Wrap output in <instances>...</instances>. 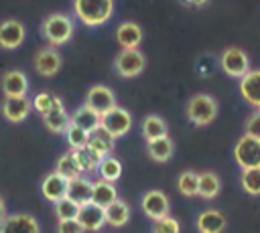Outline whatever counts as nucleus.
Masks as SVG:
<instances>
[{"mask_svg": "<svg viewBox=\"0 0 260 233\" xmlns=\"http://www.w3.org/2000/svg\"><path fill=\"white\" fill-rule=\"evenodd\" d=\"M73 14L85 26H100L112 18L114 2L112 0H75Z\"/></svg>", "mask_w": 260, "mask_h": 233, "instance_id": "nucleus-1", "label": "nucleus"}, {"mask_svg": "<svg viewBox=\"0 0 260 233\" xmlns=\"http://www.w3.org/2000/svg\"><path fill=\"white\" fill-rule=\"evenodd\" d=\"M41 32L49 41L51 47H61L73 36V22H71V18L67 14L53 12L43 20Z\"/></svg>", "mask_w": 260, "mask_h": 233, "instance_id": "nucleus-2", "label": "nucleus"}, {"mask_svg": "<svg viewBox=\"0 0 260 233\" xmlns=\"http://www.w3.org/2000/svg\"><path fill=\"white\" fill-rule=\"evenodd\" d=\"M185 111H187V118H189L191 124H195V126H207L217 115V103H215V99L211 95L197 93V95H193L187 101Z\"/></svg>", "mask_w": 260, "mask_h": 233, "instance_id": "nucleus-3", "label": "nucleus"}, {"mask_svg": "<svg viewBox=\"0 0 260 233\" xmlns=\"http://www.w3.org/2000/svg\"><path fill=\"white\" fill-rule=\"evenodd\" d=\"M144 67H146V59H144V55L138 49H130V51L128 49H122L116 55V59H114L116 73L120 77H126V79L140 75L144 71Z\"/></svg>", "mask_w": 260, "mask_h": 233, "instance_id": "nucleus-4", "label": "nucleus"}, {"mask_svg": "<svg viewBox=\"0 0 260 233\" xmlns=\"http://www.w3.org/2000/svg\"><path fill=\"white\" fill-rule=\"evenodd\" d=\"M234 158H236V162L242 166V170L260 168V140H256V138L244 134V136L236 142Z\"/></svg>", "mask_w": 260, "mask_h": 233, "instance_id": "nucleus-5", "label": "nucleus"}, {"mask_svg": "<svg viewBox=\"0 0 260 233\" xmlns=\"http://www.w3.org/2000/svg\"><path fill=\"white\" fill-rule=\"evenodd\" d=\"M100 128L106 130V132L116 140V138H120V136H124V134L130 132V128H132V115H130L128 109L116 105L114 109H110L108 113L102 115Z\"/></svg>", "mask_w": 260, "mask_h": 233, "instance_id": "nucleus-6", "label": "nucleus"}, {"mask_svg": "<svg viewBox=\"0 0 260 233\" xmlns=\"http://www.w3.org/2000/svg\"><path fill=\"white\" fill-rule=\"evenodd\" d=\"M140 207L144 211V215L148 219H152L154 223L169 217V211H171V203L167 199V195L158 188H152V190H146L142 201H140Z\"/></svg>", "mask_w": 260, "mask_h": 233, "instance_id": "nucleus-7", "label": "nucleus"}, {"mask_svg": "<svg viewBox=\"0 0 260 233\" xmlns=\"http://www.w3.org/2000/svg\"><path fill=\"white\" fill-rule=\"evenodd\" d=\"M219 63H221V69L230 75V77H238L242 79L248 71H250V61H248V55L238 49V47H230L221 53L219 57Z\"/></svg>", "mask_w": 260, "mask_h": 233, "instance_id": "nucleus-8", "label": "nucleus"}, {"mask_svg": "<svg viewBox=\"0 0 260 233\" xmlns=\"http://www.w3.org/2000/svg\"><path fill=\"white\" fill-rule=\"evenodd\" d=\"M85 105L98 115H104L116 107V95L108 85H93L85 95Z\"/></svg>", "mask_w": 260, "mask_h": 233, "instance_id": "nucleus-9", "label": "nucleus"}, {"mask_svg": "<svg viewBox=\"0 0 260 233\" xmlns=\"http://www.w3.org/2000/svg\"><path fill=\"white\" fill-rule=\"evenodd\" d=\"M0 233H41L39 221L28 213H12L0 223Z\"/></svg>", "mask_w": 260, "mask_h": 233, "instance_id": "nucleus-10", "label": "nucleus"}, {"mask_svg": "<svg viewBox=\"0 0 260 233\" xmlns=\"http://www.w3.org/2000/svg\"><path fill=\"white\" fill-rule=\"evenodd\" d=\"M26 34V28L20 20L16 18H8L4 22H0V47L2 49H16L22 45Z\"/></svg>", "mask_w": 260, "mask_h": 233, "instance_id": "nucleus-11", "label": "nucleus"}, {"mask_svg": "<svg viewBox=\"0 0 260 233\" xmlns=\"http://www.w3.org/2000/svg\"><path fill=\"white\" fill-rule=\"evenodd\" d=\"M35 69L43 77L57 75L59 69H61V55H59V51L53 49V47H47V49L37 51L35 53Z\"/></svg>", "mask_w": 260, "mask_h": 233, "instance_id": "nucleus-12", "label": "nucleus"}, {"mask_svg": "<svg viewBox=\"0 0 260 233\" xmlns=\"http://www.w3.org/2000/svg\"><path fill=\"white\" fill-rule=\"evenodd\" d=\"M2 93L6 97H26L28 93V77L20 69L6 71L2 77Z\"/></svg>", "mask_w": 260, "mask_h": 233, "instance_id": "nucleus-13", "label": "nucleus"}, {"mask_svg": "<svg viewBox=\"0 0 260 233\" xmlns=\"http://www.w3.org/2000/svg\"><path fill=\"white\" fill-rule=\"evenodd\" d=\"M30 109H32V99L28 97H6L2 101V115L12 124L24 122Z\"/></svg>", "mask_w": 260, "mask_h": 233, "instance_id": "nucleus-14", "label": "nucleus"}, {"mask_svg": "<svg viewBox=\"0 0 260 233\" xmlns=\"http://www.w3.org/2000/svg\"><path fill=\"white\" fill-rule=\"evenodd\" d=\"M67 186H69V180L63 178L61 174H57V172L53 170V172H49V174L43 178V182H41V192H43V197H45L47 201H51V203L55 205V203H59L61 199L67 197Z\"/></svg>", "mask_w": 260, "mask_h": 233, "instance_id": "nucleus-15", "label": "nucleus"}, {"mask_svg": "<svg viewBox=\"0 0 260 233\" xmlns=\"http://www.w3.org/2000/svg\"><path fill=\"white\" fill-rule=\"evenodd\" d=\"M240 93L252 107L260 109V69H250L240 79Z\"/></svg>", "mask_w": 260, "mask_h": 233, "instance_id": "nucleus-16", "label": "nucleus"}, {"mask_svg": "<svg viewBox=\"0 0 260 233\" xmlns=\"http://www.w3.org/2000/svg\"><path fill=\"white\" fill-rule=\"evenodd\" d=\"M77 221H79V225L83 227V231H100V229L106 225V211L100 209V207H95L93 203L83 205V207L79 209Z\"/></svg>", "mask_w": 260, "mask_h": 233, "instance_id": "nucleus-17", "label": "nucleus"}, {"mask_svg": "<svg viewBox=\"0 0 260 233\" xmlns=\"http://www.w3.org/2000/svg\"><path fill=\"white\" fill-rule=\"evenodd\" d=\"M116 41L122 49H138V45L142 43V28L140 24L126 20L116 28Z\"/></svg>", "mask_w": 260, "mask_h": 233, "instance_id": "nucleus-18", "label": "nucleus"}, {"mask_svg": "<svg viewBox=\"0 0 260 233\" xmlns=\"http://www.w3.org/2000/svg\"><path fill=\"white\" fill-rule=\"evenodd\" d=\"M100 120H102V115H98L95 111H91L85 103L79 105L69 115V124L75 126V128H79V130H83V132H87V134H91V132H95L100 128Z\"/></svg>", "mask_w": 260, "mask_h": 233, "instance_id": "nucleus-19", "label": "nucleus"}, {"mask_svg": "<svg viewBox=\"0 0 260 233\" xmlns=\"http://www.w3.org/2000/svg\"><path fill=\"white\" fill-rule=\"evenodd\" d=\"M91 190H93V182L89 178H83V176H77L73 180H69V186H67V197L77 203L79 207L83 205H89L91 203Z\"/></svg>", "mask_w": 260, "mask_h": 233, "instance_id": "nucleus-20", "label": "nucleus"}, {"mask_svg": "<svg viewBox=\"0 0 260 233\" xmlns=\"http://www.w3.org/2000/svg\"><path fill=\"white\" fill-rule=\"evenodd\" d=\"M118 201V190L112 182L106 180H95L93 182V190H91V203L100 209H108Z\"/></svg>", "mask_w": 260, "mask_h": 233, "instance_id": "nucleus-21", "label": "nucleus"}, {"mask_svg": "<svg viewBox=\"0 0 260 233\" xmlns=\"http://www.w3.org/2000/svg\"><path fill=\"white\" fill-rule=\"evenodd\" d=\"M223 229H225V217L219 211L207 209V211L199 213V217H197L199 233H221Z\"/></svg>", "mask_w": 260, "mask_h": 233, "instance_id": "nucleus-22", "label": "nucleus"}, {"mask_svg": "<svg viewBox=\"0 0 260 233\" xmlns=\"http://www.w3.org/2000/svg\"><path fill=\"white\" fill-rule=\"evenodd\" d=\"M114 138L106 132V130H102V128H98L95 132H91L89 134V140H87V146L100 156V158H106V156H110L112 154V150H114Z\"/></svg>", "mask_w": 260, "mask_h": 233, "instance_id": "nucleus-23", "label": "nucleus"}, {"mask_svg": "<svg viewBox=\"0 0 260 233\" xmlns=\"http://www.w3.org/2000/svg\"><path fill=\"white\" fill-rule=\"evenodd\" d=\"M69 154L73 156V160H75V164H77V168H79L81 174L83 172L98 170L100 160H102L89 146H83V148H77V150H69Z\"/></svg>", "mask_w": 260, "mask_h": 233, "instance_id": "nucleus-24", "label": "nucleus"}, {"mask_svg": "<svg viewBox=\"0 0 260 233\" xmlns=\"http://www.w3.org/2000/svg\"><path fill=\"white\" fill-rule=\"evenodd\" d=\"M146 150H148V156L154 162H167L175 152V144H173V140L169 136H165V138L146 142Z\"/></svg>", "mask_w": 260, "mask_h": 233, "instance_id": "nucleus-25", "label": "nucleus"}, {"mask_svg": "<svg viewBox=\"0 0 260 233\" xmlns=\"http://www.w3.org/2000/svg\"><path fill=\"white\" fill-rule=\"evenodd\" d=\"M142 136L146 138V142L165 138L167 136V122L160 115H156V113L146 115L144 122H142Z\"/></svg>", "mask_w": 260, "mask_h": 233, "instance_id": "nucleus-26", "label": "nucleus"}, {"mask_svg": "<svg viewBox=\"0 0 260 233\" xmlns=\"http://www.w3.org/2000/svg\"><path fill=\"white\" fill-rule=\"evenodd\" d=\"M130 221V207L126 201L118 199L112 207L106 209V223L112 227H124Z\"/></svg>", "mask_w": 260, "mask_h": 233, "instance_id": "nucleus-27", "label": "nucleus"}, {"mask_svg": "<svg viewBox=\"0 0 260 233\" xmlns=\"http://www.w3.org/2000/svg\"><path fill=\"white\" fill-rule=\"evenodd\" d=\"M98 172H100V180H106V182H116L120 176H122V162L116 158V156H106L100 160V166H98Z\"/></svg>", "mask_w": 260, "mask_h": 233, "instance_id": "nucleus-28", "label": "nucleus"}, {"mask_svg": "<svg viewBox=\"0 0 260 233\" xmlns=\"http://www.w3.org/2000/svg\"><path fill=\"white\" fill-rule=\"evenodd\" d=\"M43 122H45V126H47L49 132L61 134V132H65V130L69 128V113L65 111V105H61V107L49 111V113L43 118Z\"/></svg>", "mask_w": 260, "mask_h": 233, "instance_id": "nucleus-29", "label": "nucleus"}, {"mask_svg": "<svg viewBox=\"0 0 260 233\" xmlns=\"http://www.w3.org/2000/svg\"><path fill=\"white\" fill-rule=\"evenodd\" d=\"M219 188H221V182H219V176L215 172H201L199 174V190L197 195L203 197V199H213L219 195Z\"/></svg>", "mask_w": 260, "mask_h": 233, "instance_id": "nucleus-30", "label": "nucleus"}, {"mask_svg": "<svg viewBox=\"0 0 260 233\" xmlns=\"http://www.w3.org/2000/svg\"><path fill=\"white\" fill-rule=\"evenodd\" d=\"M61 105H63V101H61L57 95L47 93V91L37 93V95H35V99H32V109H35V111H39L43 118H45L49 111H53V109H57V107H61Z\"/></svg>", "mask_w": 260, "mask_h": 233, "instance_id": "nucleus-31", "label": "nucleus"}, {"mask_svg": "<svg viewBox=\"0 0 260 233\" xmlns=\"http://www.w3.org/2000/svg\"><path fill=\"white\" fill-rule=\"evenodd\" d=\"M177 188L185 197H195L199 190V174L195 170H185L177 178Z\"/></svg>", "mask_w": 260, "mask_h": 233, "instance_id": "nucleus-32", "label": "nucleus"}, {"mask_svg": "<svg viewBox=\"0 0 260 233\" xmlns=\"http://www.w3.org/2000/svg\"><path fill=\"white\" fill-rule=\"evenodd\" d=\"M55 172L61 174V176L67 178V180H73V178L81 176V172H79V168H77V164H75V160H73V156H71L69 152H65V154H61V156L57 158Z\"/></svg>", "mask_w": 260, "mask_h": 233, "instance_id": "nucleus-33", "label": "nucleus"}, {"mask_svg": "<svg viewBox=\"0 0 260 233\" xmlns=\"http://www.w3.org/2000/svg\"><path fill=\"white\" fill-rule=\"evenodd\" d=\"M79 209L81 207L77 203H73L69 197H65L59 203H55V215H57L59 221H73V219H77Z\"/></svg>", "mask_w": 260, "mask_h": 233, "instance_id": "nucleus-34", "label": "nucleus"}, {"mask_svg": "<svg viewBox=\"0 0 260 233\" xmlns=\"http://www.w3.org/2000/svg\"><path fill=\"white\" fill-rule=\"evenodd\" d=\"M65 140H67V144H69V150H77V148H83V146H87L89 134L69 124V128L65 130Z\"/></svg>", "mask_w": 260, "mask_h": 233, "instance_id": "nucleus-35", "label": "nucleus"}, {"mask_svg": "<svg viewBox=\"0 0 260 233\" xmlns=\"http://www.w3.org/2000/svg\"><path fill=\"white\" fill-rule=\"evenodd\" d=\"M242 186L248 195H260V168H248L242 172Z\"/></svg>", "mask_w": 260, "mask_h": 233, "instance_id": "nucleus-36", "label": "nucleus"}, {"mask_svg": "<svg viewBox=\"0 0 260 233\" xmlns=\"http://www.w3.org/2000/svg\"><path fill=\"white\" fill-rule=\"evenodd\" d=\"M152 233H181V225H179V221L175 217L169 215V217H165V219L154 223Z\"/></svg>", "mask_w": 260, "mask_h": 233, "instance_id": "nucleus-37", "label": "nucleus"}, {"mask_svg": "<svg viewBox=\"0 0 260 233\" xmlns=\"http://www.w3.org/2000/svg\"><path fill=\"white\" fill-rule=\"evenodd\" d=\"M246 136H252L256 140H260V111L252 113L246 122Z\"/></svg>", "mask_w": 260, "mask_h": 233, "instance_id": "nucleus-38", "label": "nucleus"}, {"mask_svg": "<svg viewBox=\"0 0 260 233\" xmlns=\"http://www.w3.org/2000/svg\"><path fill=\"white\" fill-rule=\"evenodd\" d=\"M57 233H83V227L79 225L77 219H73V221H59L57 223Z\"/></svg>", "mask_w": 260, "mask_h": 233, "instance_id": "nucleus-39", "label": "nucleus"}, {"mask_svg": "<svg viewBox=\"0 0 260 233\" xmlns=\"http://www.w3.org/2000/svg\"><path fill=\"white\" fill-rule=\"evenodd\" d=\"M6 219V203H4V199H2V195H0V223Z\"/></svg>", "mask_w": 260, "mask_h": 233, "instance_id": "nucleus-40", "label": "nucleus"}]
</instances>
